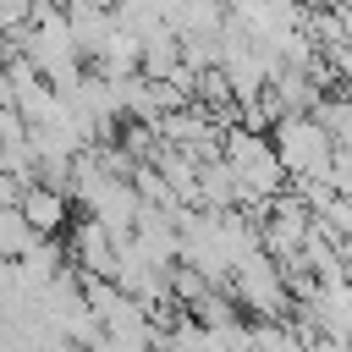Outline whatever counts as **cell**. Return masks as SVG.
Segmentation results:
<instances>
[{"label": "cell", "mask_w": 352, "mask_h": 352, "mask_svg": "<svg viewBox=\"0 0 352 352\" xmlns=\"http://www.w3.org/2000/svg\"><path fill=\"white\" fill-rule=\"evenodd\" d=\"M270 143L286 165V176L302 187V182H330L336 170V138L330 126L314 116V110H286L275 126H270Z\"/></svg>", "instance_id": "obj_1"}, {"label": "cell", "mask_w": 352, "mask_h": 352, "mask_svg": "<svg viewBox=\"0 0 352 352\" xmlns=\"http://www.w3.org/2000/svg\"><path fill=\"white\" fill-rule=\"evenodd\" d=\"M226 292H231L236 308H248L253 319H286V308L297 302L292 286H286V275H280V264H275V253H264V248L231 264V286H226Z\"/></svg>", "instance_id": "obj_2"}, {"label": "cell", "mask_w": 352, "mask_h": 352, "mask_svg": "<svg viewBox=\"0 0 352 352\" xmlns=\"http://www.w3.org/2000/svg\"><path fill=\"white\" fill-rule=\"evenodd\" d=\"M116 236H110V226L99 220V214H88L82 209V220H72V231H66V253H72V264L82 270V275H110L116 280Z\"/></svg>", "instance_id": "obj_3"}, {"label": "cell", "mask_w": 352, "mask_h": 352, "mask_svg": "<svg viewBox=\"0 0 352 352\" xmlns=\"http://www.w3.org/2000/svg\"><path fill=\"white\" fill-rule=\"evenodd\" d=\"M16 209L28 214V226H33V231H44V236H60V231H66V214H72V198H66L60 187L28 182V192H22V204H16Z\"/></svg>", "instance_id": "obj_4"}, {"label": "cell", "mask_w": 352, "mask_h": 352, "mask_svg": "<svg viewBox=\"0 0 352 352\" xmlns=\"http://www.w3.org/2000/svg\"><path fill=\"white\" fill-rule=\"evenodd\" d=\"M226 22H231V0H176L170 6V28L182 38H214V33H226Z\"/></svg>", "instance_id": "obj_5"}, {"label": "cell", "mask_w": 352, "mask_h": 352, "mask_svg": "<svg viewBox=\"0 0 352 352\" xmlns=\"http://www.w3.org/2000/svg\"><path fill=\"white\" fill-rule=\"evenodd\" d=\"M231 6H236V0H231Z\"/></svg>", "instance_id": "obj_6"}]
</instances>
